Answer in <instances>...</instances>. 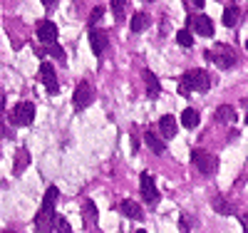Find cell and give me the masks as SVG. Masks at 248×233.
Returning <instances> with one entry per match:
<instances>
[{
    "mask_svg": "<svg viewBox=\"0 0 248 233\" xmlns=\"http://www.w3.org/2000/svg\"><path fill=\"white\" fill-rule=\"evenodd\" d=\"M141 75H144V82H147V94H149L152 99H156V97H159V90H161V87H159L156 75H154L152 70H144Z\"/></svg>",
    "mask_w": 248,
    "mask_h": 233,
    "instance_id": "cell-16",
    "label": "cell"
},
{
    "mask_svg": "<svg viewBox=\"0 0 248 233\" xmlns=\"http://www.w3.org/2000/svg\"><path fill=\"white\" fill-rule=\"evenodd\" d=\"M214 208H216V214H233V208H231V203L229 201H223V199H214Z\"/></svg>",
    "mask_w": 248,
    "mask_h": 233,
    "instance_id": "cell-23",
    "label": "cell"
},
{
    "mask_svg": "<svg viewBox=\"0 0 248 233\" xmlns=\"http://www.w3.org/2000/svg\"><path fill=\"white\" fill-rule=\"evenodd\" d=\"M238 17H241V8H238V5L223 8V25H226V28H233V25L238 23Z\"/></svg>",
    "mask_w": 248,
    "mask_h": 233,
    "instance_id": "cell-20",
    "label": "cell"
},
{
    "mask_svg": "<svg viewBox=\"0 0 248 233\" xmlns=\"http://www.w3.org/2000/svg\"><path fill=\"white\" fill-rule=\"evenodd\" d=\"M35 119V104L32 102H17L10 109V122L17 126H28Z\"/></svg>",
    "mask_w": 248,
    "mask_h": 233,
    "instance_id": "cell-4",
    "label": "cell"
},
{
    "mask_svg": "<svg viewBox=\"0 0 248 233\" xmlns=\"http://www.w3.org/2000/svg\"><path fill=\"white\" fill-rule=\"evenodd\" d=\"M119 211H122L127 218H132V221H144V208H141L137 201H129V199L122 201V203H119Z\"/></svg>",
    "mask_w": 248,
    "mask_h": 233,
    "instance_id": "cell-13",
    "label": "cell"
},
{
    "mask_svg": "<svg viewBox=\"0 0 248 233\" xmlns=\"http://www.w3.org/2000/svg\"><path fill=\"white\" fill-rule=\"evenodd\" d=\"M179 226H181V231H184V233H189V231H191V228H189V218H186V216H181Z\"/></svg>",
    "mask_w": 248,
    "mask_h": 233,
    "instance_id": "cell-29",
    "label": "cell"
},
{
    "mask_svg": "<svg viewBox=\"0 0 248 233\" xmlns=\"http://www.w3.org/2000/svg\"><path fill=\"white\" fill-rule=\"evenodd\" d=\"M199 122H201V114H199L196 109L189 107V109L181 112V124H184V129H196Z\"/></svg>",
    "mask_w": 248,
    "mask_h": 233,
    "instance_id": "cell-17",
    "label": "cell"
},
{
    "mask_svg": "<svg viewBox=\"0 0 248 233\" xmlns=\"http://www.w3.org/2000/svg\"><path fill=\"white\" fill-rule=\"evenodd\" d=\"M40 82L45 84L47 94H57L60 92V82H57V75H55V67L52 65H40Z\"/></svg>",
    "mask_w": 248,
    "mask_h": 233,
    "instance_id": "cell-9",
    "label": "cell"
},
{
    "mask_svg": "<svg viewBox=\"0 0 248 233\" xmlns=\"http://www.w3.org/2000/svg\"><path fill=\"white\" fill-rule=\"evenodd\" d=\"M102 15H105V8H102V5L92 8V15H90V28H92V30H94V25H97V20H99Z\"/></svg>",
    "mask_w": 248,
    "mask_h": 233,
    "instance_id": "cell-25",
    "label": "cell"
},
{
    "mask_svg": "<svg viewBox=\"0 0 248 233\" xmlns=\"http://www.w3.org/2000/svg\"><path fill=\"white\" fill-rule=\"evenodd\" d=\"M211 79L206 75V70H189L179 79V94L189 97L191 92H209Z\"/></svg>",
    "mask_w": 248,
    "mask_h": 233,
    "instance_id": "cell-2",
    "label": "cell"
},
{
    "mask_svg": "<svg viewBox=\"0 0 248 233\" xmlns=\"http://www.w3.org/2000/svg\"><path fill=\"white\" fill-rule=\"evenodd\" d=\"M246 124H248V114H246Z\"/></svg>",
    "mask_w": 248,
    "mask_h": 233,
    "instance_id": "cell-33",
    "label": "cell"
},
{
    "mask_svg": "<svg viewBox=\"0 0 248 233\" xmlns=\"http://www.w3.org/2000/svg\"><path fill=\"white\" fill-rule=\"evenodd\" d=\"M238 221H241V226H243V233H248V214H241Z\"/></svg>",
    "mask_w": 248,
    "mask_h": 233,
    "instance_id": "cell-30",
    "label": "cell"
},
{
    "mask_svg": "<svg viewBox=\"0 0 248 233\" xmlns=\"http://www.w3.org/2000/svg\"><path fill=\"white\" fill-rule=\"evenodd\" d=\"M3 233H15V231H3Z\"/></svg>",
    "mask_w": 248,
    "mask_h": 233,
    "instance_id": "cell-32",
    "label": "cell"
},
{
    "mask_svg": "<svg viewBox=\"0 0 248 233\" xmlns=\"http://www.w3.org/2000/svg\"><path fill=\"white\" fill-rule=\"evenodd\" d=\"M107 35H105V30H90V45H92V52L97 55V57H102L105 55V50H107Z\"/></svg>",
    "mask_w": 248,
    "mask_h": 233,
    "instance_id": "cell-11",
    "label": "cell"
},
{
    "mask_svg": "<svg viewBox=\"0 0 248 233\" xmlns=\"http://www.w3.org/2000/svg\"><path fill=\"white\" fill-rule=\"evenodd\" d=\"M184 5H186V8H203L206 0H184Z\"/></svg>",
    "mask_w": 248,
    "mask_h": 233,
    "instance_id": "cell-28",
    "label": "cell"
},
{
    "mask_svg": "<svg viewBox=\"0 0 248 233\" xmlns=\"http://www.w3.org/2000/svg\"><path fill=\"white\" fill-rule=\"evenodd\" d=\"M149 23H152V17H149V13H137L134 17H132V32H144L149 28Z\"/></svg>",
    "mask_w": 248,
    "mask_h": 233,
    "instance_id": "cell-18",
    "label": "cell"
},
{
    "mask_svg": "<svg viewBox=\"0 0 248 233\" xmlns=\"http://www.w3.org/2000/svg\"><path fill=\"white\" fill-rule=\"evenodd\" d=\"M246 47H248V40H246Z\"/></svg>",
    "mask_w": 248,
    "mask_h": 233,
    "instance_id": "cell-34",
    "label": "cell"
},
{
    "mask_svg": "<svg viewBox=\"0 0 248 233\" xmlns=\"http://www.w3.org/2000/svg\"><path fill=\"white\" fill-rule=\"evenodd\" d=\"M214 119L218 124H233L236 122V109L231 107V104H221V107L216 109V114H214Z\"/></svg>",
    "mask_w": 248,
    "mask_h": 233,
    "instance_id": "cell-14",
    "label": "cell"
},
{
    "mask_svg": "<svg viewBox=\"0 0 248 233\" xmlns=\"http://www.w3.org/2000/svg\"><path fill=\"white\" fill-rule=\"evenodd\" d=\"M72 102H75V107H77V109H85V107H90V104L94 102V87H92L87 79H82V82L77 84Z\"/></svg>",
    "mask_w": 248,
    "mask_h": 233,
    "instance_id": "cell-6",
    "label": "cell"
},
{
    "mask_svg": "<svg viewBox=\"0 0 248 233\" xmlns=\"http://www.w3.org/2000/svg\"><path fill=\"white\" fill-rule=\"evenodd\" d=\"M176 132H179L176 119H174L171 114H164V117L159 119V134H161V139H174Z\"/></svg>",
    "mask_w": 248,
    "mask_h": 233,
    "instance_id": "cell-12",
    "label": "cell"
},
{
    "mask_svg": "<svg viewBox=\"0 0 248 233\" xmlns=\"http://www.w3.org/2000/svg\"><path fill=\"white\" fill-rule=\"evenodd\" d=\"M55 233H72V226H70V221H67L65 216H57V221H55Z\"/></svg>",
    "mask_w": 248,
    "mask_h": 233,
    "instance_id": "cell-24",
    "label": "cell"
},
{
    "mask_svg": "<svg viewBox=\"0 0 248 233\" xmlns=\"http://www.w3.org/2000/svg\"><path fill=\"white\" fill-rule=\"evenodd\" d=\"M137 233H147V231H144V228H139V231H137Z\"/></svg>",
    "mask_w": 248,
    "mask_h": 233,
    "instance_id": "cell-31",
    "label": "cell"
},
{
    "mask_svg": "<svg viewBox=\"0 0 248 233\" xmlns=\"http://www.w3.org/2000/svg\"><path fill=\"white\" fill-rule=\"evenodd\" d=\"M189 30L201 35V37H211L214 35V23H211V17L209 15H203V13H196L189 17Z\"/></svg>",
    "mask_w": 248,
    "mask_h": 233,
    "instance_id": "cell-7",
    "label": "cell"
},
{
    "mask_svg": "<svg viewBox=\"0 0 248 233\" xmlns=\"http://www.w3.org/2000/svg\"><path fill=\"white\" fill-rule=\"evenodd\" d=\"M139 191H141V196H144V201H147V203H159V199H161V194H159V188H156L152 174H141Z\"/></svg>",
    "mask_w": 248,
    "mask_h": 233,
    "instance_id": "cell-8",
    "label": "cell"
},
{
    "mask_svg": "<svg viewBox=\"0 0 248 233\" xmlns=\"http://www.w3.org/2000/svg\"><path fill=\"white\" fill-rule=\"evenodd\" d=\"M206 57H209L216 67L221 70H231L236 62H238V55L231 45H223V42H218V45H214L209 52H206Z\"/></svg>",
    "mask_w": 248,
    "mask_h": 233,
    "instance_id": "cell-3",
    "label": "cell"
},
{
    "mask_svg": "<svg viewBox=\"0 0 248 233\" xmlns=\"http://www.w3.org/2000/svg\"><path fill=\"white\" fill-rule=\"evenodd\" d=\"M57 186H50L47 194L43 199V206H40L37 216H35V228L37 233H55V221H57V214H55V201H57Z\"/></svg>",
    "mask_w": 248,
    "mask_h": 233,
    "instance_id": "cell-1",
    "label": "cell"
},
{
    "mask_svg": "<svg viewBox=\"0 0 248 233\" xmlns=\"http://www.w3.org/2000/svg\"><path fill=\"white\" fill-rule=\"evenodd\" d=\"M112 8H114V15L119 17V15H122V10L127 8V0H112Z\"/></svg>",
    "mask_w": 248,
    "mask_h": 233,
    "instance_id": "cell-27",
    "label": "cell"
},
{
    "mask_svg": "<svg viewBox=\"0 0 248 233\" xmlns=\"http://www.w3.org/2000/svg\"><path fill=\"white\" fill-rule=\"evenodd\" d=\"M82 221H85L87 226H94L97 223V206L90 199L85 201V206H82Z\"/></svg>",
    "mask_w": 248,
    "mask_h": 233,
    "instance_id": "cell-21",
    "label": "cell"
},
{
    "mask_svg": "<svg viewBox=\"0 0 248 233\" xmlns=\"http://www.w3.org/2000/svg\"><path fill=\"white\" fill-rule=\"evenodd\" d=\"M144 141H147V146H149V149H152L156 156L164 154V141H161L154 132H144Z\"/></svg>",
    "mask_w": 248,
    "mask_h": 233,
    "instance_id": "cell-19",
    "label": "cell"
},
{
    "mask_svg": "<svg viewBox=\"0 0 248 233\" xmlns=\"http://www.w3.org/2000/svg\"><path fill=\"white\" fill-rule=\"evenodd\" d=\"M37 40L43 42V45H55V40H57V25L50 23V20H40L37 23Z\"/></svg>",
    "mask_w": 248,
    "mask_h": 233,
    "instance_id": "cell-10",
    "label": "cell"
},
{
    "mask_svg": "<svg viewBox=\"0 0 248 233\" xmlns=\"http://www.w3.org/2000/svg\"><path fill=\"white\" fill-rule=\"evenodd\" d=\"M47 52H50L52 57H57V60L65 62V52H62V47H60V45H50V47H47Z\"/></svg>",
    "mask_w": 248,
    "mask_h": 233,
    "instance_id": "cell-26",
    "label": "cell"
},
{
    "mask_svg": "<svg viewBox=\"0 0 248 233\" xmlns=\"http://www.w3.org/2000/svg\"><path fill=\"white\" fill-rule=\"evenodd\" d=\"M30 164V152L28 149H17V154H15V164H13V174L15 176H20L25 171V166Z\"/></svg>",
    "mask_w": 248,
    "mask_h": 233,
    "instance_id": "cell-15",
    "label": "cell"
},
{
    "mask_svg": "<svg viewBox=\"0 0 248 233\" xmlns=\"http://www.w3.org/2000/svg\"><path fill=\"white\" fill-rule=\"evenodd\" d=\"M176 42H179L181 47H191V45H194V32H191L189 28L179 30V32H176Z\"/></svg>",
    "mask_w": 248,
    "mask_h": 233,
    "instance_id": "cell-22",
    "label": "cell"
},
{
    "mask_svg": "<svg viewBox=\"0 0 248 233\" xmlns=\"http://www.w3.org/2000/svg\"><path fill=\"white\" fill-rule=\"evenodd\" d=\"M191 159H194V164H196V169H199L201 174H206V176L216 174V169H218V159H216L214 154L203 152V149H194V152H191Z\"/></svg>",
    "mask_w": 248,
    "mask_h": 233,
    "instance_id": "cell-5",
    "label": "cell"
}]
</instances>
